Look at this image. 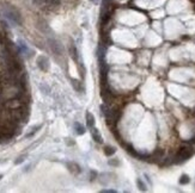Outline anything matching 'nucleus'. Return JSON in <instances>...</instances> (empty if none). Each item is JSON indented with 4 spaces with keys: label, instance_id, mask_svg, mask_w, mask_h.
Segmentation results:
<instances>
[{
    "label": "nucleus",
    "instance_id": "nucleus-5",
    "mask_svg": "<svg viewBox=\"0 0 195 193\" xmlns=\"http://www.w3.org/2000/svg\"><path fill=\"white\" fill-rule=\"evenodd\" d=\"M67 167H68V169L72 172V173H74V174H79L82 169H80V167L74 163V162H71V163H67Z\"/></svg>",
    "mask_w": 195,
    "mask_h": 193
},
{
    "label": "nucleus",
    "instance_id": "nucleus-7",
    "mask_svg": "<svg viewBox=\"0 0 195 193\" xmlns=\"http://www.w3.org/2000/svg\"><path fill=\"white\" fill-rule=\"evenodd\" d=\"M70 54H71V57H72L76 62H78L79 55H78V51H77V48L73 45V44H71V45H70Z\"/></svg>",
    "mask_w": 195,
    "mask_h": 193
},
{
    "label": "nucleus",
    "instance_id": "nucleus-10",
    "mask_svg": "<svg viewBox=\"0 0 195 193\" xmlns=\"http://www.w3.org/2000/svg\"><path fill=\"white\" fill-rule=\"evenodd\" d=\"M189 181H190V179H189V176L187 174H182L181 175V178H180V184L181 185H185V184H188Z\"/></svg>",
    "mask_w": 195,
    "mask_h": 193
},
{
    "label": "nucleus",
    "instance_id": "nucleus-6",
    "mask_svg": "<svg viewBox=\"0 0 195 193\" xmlns=\"http://www.w3.org/2000/svg\"><path fill=\"white\" fill-rule=\"evenodd\" d=\"M95 117H94V115L92 113H90V112H87L86 113V124H87V127L91 129V128H94L95 127Z\"/></svg>",
    "mask_w": 195,
    "mask_h": 193
},
{
    "label": "nucleus",
    "instance_id": "nucleus-12",
    "mask_svg": "<svg viewBox=\"0 0 195 193\" xmlns=\"http://www.w3.org/2000/svg\"><path fill=\"white\" fill-rule=\"evenodd\" d=\"M137 184H138L139 190H141V191H146V186H145V184H142V181H141L140 179L137 180Z\"/></svg>",
    "mask_w": 195,
    "mask_h": 193
},
{
    "label": "nucleus",
    "instance_id": "nucleus-14",
    "mask_svg": "<svg viewBox=\"0 0 195 193\" xmlns=\"http://www.w3.org/2000/svg\"><path fill=\"white\" fill-rule=\"evenodd\" d=\"M110 165H119V161H114V160H110L109 161Z\"/></svg>",
    "mask_w": 195,
    "mask_h": 193
},
{
    "label": "nucleus",
    "instance_id": "nucleus-8",
    "mask_svg": "<svg viewBox=\"0 0 195 193\" xmlns=\"http://www.w3.org/2000/svg\"><path fill=\"white\" fill-rule=\"evenodd\" d=\"M74 129H76V132L78 135H83V134L85 132V128H84L80 123H78V122L74 123Z\"/></svg>",
    "mask_w": 195,
    "mask_h": 193
},
{
    "label": "nucleus",
    "instance_id": "nucleus-2",
    "mask_svg": "<svg viewBox=\"0 0 195 193\" xmlns=\"http://www.w3.org/2000/svg\"><path fill=\"white\" fill-rule=\"evenodd\" d=\"M48 42H49L52 51H53L55 55H62V47H61L60 43L58 42V41H55V40H49Z\"/></svg>",
    "mask_w": 195,
    "mask_h": 193
},
{
    "label": "nucleus",
    "instance_id": "nucleus-3",
    "mask_svg": "<svg viewBox=\"0 0 195 193\" xmlns=\"http://www.w3.org/2000/svg\"><path fill=\"white\" fill-rule=\"evenodd\" d=\"M193 155V150L190 149V148H181L180 151H178V154H177V157L180 159V160H187L188 157H190Z\"/></svg>",
    "mask_w": 195,
    "mask_h": 193
},
{
    "label": "nucleus",
    "instance_id": "nucleus-4",
    "mask_svg": "<svg viewBox=\"0 0 195 193\" xmlns=\"http://www.w3.org/2000/svg\"><path fill=\"white\" fill-rule=\"evenodd\" d=\"M91 136H92V139H94L95 142H97V143H102V142H103L102 136H101V134H99L98 129H96L95 127H94V128H91Z\"/></svg>",
    "mask_w": 195,
    "mask_h": 193
},
{
    "label": "nucleus",
    "instance_id": "nucleus-1",
    "mask_svg": "<svg viewBox=\"0 0 195 193\" xmlns=\"http://www.w3.org/2000/svg\"><path fill=\"white\" fill-rule=\"evenodd\" d=\"M37 66L42 72H47L49 69V60L46 56H38L37 57Z\"/></svg>",
    "mask_w": 195,
    "mask_h": 193
},
{
    "label": "nucleus",
    "instance_id": "nucleus-9",
    "mask_svg": "<svg viewBox=\"0 0 195 193\" xmlns=\"http://www.w3.org/2000/svg\"><path fill=\"white\" fill-rule=\"evenodd\" d=\"M115 151H116V149H115L114 147H109V146H107V147L104 148V154H105L107 156H111V155H114V154H115Z\"/></svg>",
    "mask_w": 195,
    "mask_h": 193
},
{
    "label": "nucleus",
    "instance_id": "nucleus-13",
    "mask_svg": "<svg viewBox=\"0 0 195 193\" xmlns=\"http://www.w3.org/2000/svg\"><path fill=\"white\" fill-rule=\"evenodd\" d=\"M24 159H25V156H19V157H18V160L14 161V163H16V165H19L21 162H23V161H24Z\"/></svg>",
    "mask_w": 195,
    "mask_h": 193
},
{
    "label": "nucleus",
    "instance_id": "nucleus-11",
    "mask_svg": "<svg viewBox=\"0 0 195 193\" xmlns=\"http://www.w3.org/2000/svg\"><path fill=\"white\" fill-rule=\"evenodd\" d=\"M72 85H73V87L76 88L77 91H82V84L78 81V80H76V79H72Z\"/></svg>",
    "mask_w": 195,
    "mask_h": 193
}]
</instances>
